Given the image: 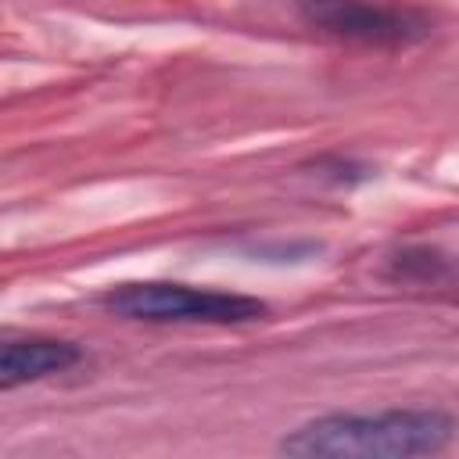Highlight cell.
Here are the masks:
<instances>
[{
	"instance_id": "3",
	"label": "cell",
	"mask_w": 459,
	"mask_h": 459,
	"mask_svg": "<svg viewBox=\"0 0 459 459\" xmlns=\"http://www.w3.org/2000/svg\"><path fill=\"white\" fill-rule=\"evenodd\" d=\"M298 14L326 36L366 47H409L430 32L423 11L387 0H298Z\"/></svg>"
},
{
	"instance_id": "4",
	"label": "cell",
	"mask_w": 459,
	"mask_h": 459,
	"mask_svg": "<svg viewBox=\"0 0 459 459\" xmlns=\"http://www.w3.org/2000/svg\"><path fill=\"white\" fill-rule=\"evenodd\" d=\"M82 359L79 344L72 341H57V337H22V341H7L0 348V387L11 391L18 384H32L54 373L72 369Z\"/></svg>"
},
{
	"instance_id": "2",
	"label": "cell",
	"mask_w": 459,
	"mask_h": 459,
	"mask_svg": "<svg viewBox=\"0 0 459 459\" xmlns=\"http://www.w3.org/2000/svg\"><path fill=\"white\" fill-rule=\"evenodd\" d=\"M100 305L122 319L136 323H212V326H237L255 323L269 308L258 298L215 290V287H190L169 280H143L111 287Z\"/></svg>"
},
{
	"instance_id": "1",
	"label": "cell",
	"mask_w": 459,
	"mask_h": 459,
	"mask_svg": "<svg viewBox=\"0 0 459 459\" xmlns=\"http://www.w3.org/2000/svg\"><path fill=\"white\" fill-rule=\"evenodd\" d=\"M459 423L441 409H384L316 416L276 445L298 459H405L452 445Z\"/></svg>"
}]
</instances>
